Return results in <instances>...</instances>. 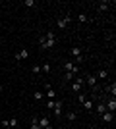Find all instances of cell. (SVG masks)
<instances>
[{
    "label": "cell",
    "instance_id": "cell-1",
    "mask_svg": "<svg viewBox=\"0 0 116 129\" xmlns=\"http://www.w3.org/2000/svg\"><path fill=\"white\" fill-rule=\"evenodd\" d=\"M44 39H47V43H44V50L54 48V46H56V35H54L52 31L47 33V35H44Z\"/></svg>",
    "mask_w": 116,
    "mask_h": 129
},
{
    "label": "cell",
    "instance_id": "cell-2",
    "mask_svg": "<svg viewBox=\"0 0 116 129\" xmlns=\"http://www.w3.org/2000/svg\"><path fill=\"white\" fill-rule=\"evenodd\" d=\"M70 21H72V17H70V16H64V17H60V19L56 21V27H58V29H66Z\"/></svg>",
    "mask_w": 116,
    "mask_h": 129
},
{
    "label": "cell",
    "instance_id": "cell-3",
    "mask_svg": "<svg viewBox=\"0 0 116 129\" xmlns=\"http://www.w3.org/2000/svg\"><path fill=\"white\" fill-rule=\"evenodd\" d=\"M81 106H83V110L91 112V110H93V106H95V98H85V100L81 102Z\"/></svg>",
    "mask_w": 116,
    "mask_h": 129
},
{
    "label": "cell",
    "instance_id": "cell-4",
    "mask_svg": "<svg viewBox=\"0 0 116 129\" xmlns=\"http://www.w3.org/2000/svg\"><path fill=\"white\" fill-rule=\"evenodd\" d=\"M81 87H83V79L79 77V79H74L72 83V91L74 92H81Z\"/></svg>",
    "mask_w": 116,
    "mask_h": 129
},
{
    "label": "cell",
    "instance_id": "cell-5",
    "mask_svg": "<svg viewBox=\"0 0 116 129\" xmlns=\"http://www.w3.org/2000/svg\"><path fill=\"white\" fill-rule=\"evenodd\" d=\"M64 70H66V71H72L74 75H76L77 71H79V68H77L74 62H66V64H64Z\"/></svg>",
    "mask_w": 116,
    "mask_h": 129
},
{
    "label": "cell",
    "instance_id": "cell-6",
    "mask_svg": "<svg viewBox=\"0 0 116 129\" xmlns=\"http://www.w3.org/2000/svg\"><path fill=\"white\" fill-rule=\"evenodd\" d=\"M105 106H106V112H112V114H114V110H116V96L108 98V102H106Z\"/></svg>",
    "mask_w": 116,
    "mask_h": 129
},
{
    "label": "cell",
    "instance_id": "cell-7",
    "mask_svg": "<svg viewBox=\"0 0 116 129\" xmlns=\"http://www.w3.org/2000/svg\"><path fill=\"white\" fill-rule=\"evenodd\" d=\"M62 100H54V108H52V112H54V116H62Z\"/></svg>",
    "mask_w": 116,
    "mask_h": 129
},
{
    "label": "cell",
    "instance_id": "cell-8",
    "mask_svg": "<svg viewBox=\"0 0 116 129\" xmlns=\"http://www.w3.org/2000/svg\"><path fill=\"white\" fill-rule=\"evenodd\" d=\"M27 58H29V50H25V48H21L19 52L16 54V60H17V62H19V60H27Z\"/></svg>",
    "mask_w": 116,
    "mask_h": 129
},
{
    "label": "cell",
    "instance_id": "cell-9",
    "mask_svg": "<svg viewBox=\"0 0 116 129\" xmlns=\"http://www.w3.org/2000/svg\"><path fill=\"white\" fill-rule=\"evenodd\" d=\"M101 119H103L105 123H112V119H114V114H112V112H105L103 116H101Z\"/></svg>",
    "mask_w": 116,
    "mask_h": 129
},
{
    "label": "cell",
    "instance_id": "cell-10",
    "mask_svg": "<svg viewBox=\"0 0 116 129\" xmlns=\"http://www.w3.org/2000/svg\"><path fill=\"white\" fill-rule=\"evenodd\" d=\"M39 125H41V129H52L49 118H39Z\"/></svg>",
    "mask_w": 116,
    "mask_h": 129
},
{
    "label": "cell",
    "instance_id": "cell-11",
    "mask_svg": "<svg viewBox=\"0 0 116 129\" xmlns=\"http://www.w3.org/2000/svg\"><path fill=\"white\" fill-rule=\"evenodd\" d=\"M85 81H87V85H91V87L97 85V77H95L93 73H87V75H85Z\"/></svg>",
    "mask_w": 116,
    "mask_h": 129
},
{
    "label": "cell",
    "instance_id": "cell-12",
    "mask_svg": "<svg viewBox=\"0 0 116 129\" xmlns=\"http://www.w3.org/2000/svg\"><path fill=\"white\" fill-rule=\"evenodd\" d=\"M70 54H72L74 58H79V56H83V54H81V48H79V46H74V48L70 50Z\"/></svg>",
    "mask_w": 116,
    "mask_h": 129
},
{
    "label": "cell",
    "instance_id": "cell-13",
    "mask_svg": "<svg viewBox=\"0 0 116 129\" xmlns=\"http://www.w3.org/2000/svg\"><path fill=\"white\" fill-rule=\"evenodd\" d=\"M54 96H56V91H54V89H50V87H47V98L52 100Z\"/></svg>",
    "mask_w": 116,
    "mask_h": 129
},
{
    "label": "cell",
    "instance_id": "cell-14",
    "mask_svg": "<svg viewBox=\"0 0 116 129\" xmlns=\"http://www.w3.org/2000/svg\"><path fill=\"white\" fill-rule=\"evenodd\" d=\"M110 6H112L110 2H99V10H101V12H106Z\"/></svg>",
    "mask_w": 116,
    "mask_h": 129
},
{
    "label": "cell",
    "instance_id": "cell-15",
    "mask_svg": "<svg viewBox=\"0 0 116 129\" xmlns=\"http://www.w3.org/2000/svg\"><path fill=\"white\" fill-rule=\"evenodd\" d=\"M105 112H106V106H105L103 102H99V104H97V114H99V116H103Z\"/></svg>",
    "mask_w": 116,
    "mask_h": 129
},
{
    "label": "cell",
    "instance_id": "cell-16",
    "mask_svg": "<svg viewBox=\"0 0 116 129\" xmlns=\"http://www.w3.org/2000/svg\"><path fill=\"white\" fill-rule=\"evenodd\" d=\"M95 77H99V79H103V81H105L106 77H108V71H106V70H101V71H99V73H97Z\"/></svg>",
    "mask_w": 116,
    "mask_h": 129
},
{
    "label": "cell",
    "instance_id": "cell-17",
    "mask_svg": "<svg viewBox=\"0 0 116 129\" xmlns=\"http://www.w3.org/2000/svg\"><path fill=\"white\" fill-rule=\"evenodd\" d=\"M29 129H41V125H39V118L31 119V127H29Z\"/></svg>",
    "mask_w": 116,
    "mask_h": 129
},
{
    "label": "cell",
    "instance_id": "cell-18",
    "mask_svg": "<svg viewBox=\"0 0 116 129\" xmlns=\"http://www.w3.org/2000/svg\"><path fill=\"white\" fill-rule=\"evenodd\" d=\"M76 79V75H74L72 71H66V73H64V81H74Z\"/></svg>",
    "mask_w": 116,
    "mask_h": 129
},
{
    "label": "cell",
    "instance_id": "cell-19",
    "mask_svg": "<svg viewBox=\"0 0 116 129\" xmlns=\"http://www.w3.org/2000/svg\"><path fill=\"white\" fill-rule=\"evenodd\" d=\"M66 118H68V121H76L77 116H76V112H70V114H66Z\"/></svg>",
    "mask_w": 116,
    "mask_h": 129
},
{
    "label": "cell",
    "instance_id": "cell-20",
    "mask_svg": "<svg viewBox=\"0 0 116 129\" xmlns=\"http://www.w3.org/2000/svg\"><path fill=\"white\" fill-rule=\"evenodd\" d=\"M41 71L43 73H50V64H43L41 66Z\"/></svg>",
    "mask_w": 116,
    "mask_h": 129
},
{
    "label": "cell",
    "instance_id": "cell-21",
    "mask_svg": "<svg viewBox=\"0 0 116 129\" xmlns=\"http://www.w3.org/2000/svg\"><path fill=\"white\" fill-rule=\"evenodd\" d=\"M108 92H110L112 96H116V83H112V85H108Z\"/></svg>",
    "mask_w": 116,
    "mask_h": 129
},
{
    "label": "cell",
    "instance_id": "cell-22",
    "mask_svg": "<svg viewBox=\"0 0 116 129\" xmlns=\"http://www.w3.org/2000/svg\"><path fill=\"white\" fill-rule=\"evenodd\" d=\"M31 71H33V75H39V73H41V66H33Z\"/></svg>",
    "mask_w": 116,
    "mask_h": 129
},
{
    "label": "cell",
    "instance_id": "cell-23",
    "mask_svg": "<svg viewBox=\"0 0 116 129\" xmlns=\"http://www.w3.org/2000/svg\"><path fill=\"white\" fill-rule=\"evenodd\" d=\"M77 19H79V21H81V23H87V21H89L85 14H79V17H77Z\"/></svg>",
    "mask_w": 116,
    "mask_h": 129
},
{
    "label": "cell",
    "instance_id": "cell-24",
    "mask_svg": "<svg viewBox=\"0 0 116 129\" xmlns=\"http://www.w3.org/2000/svg\"><path fill=\"white\" fill-rule=\"evenodd\" d=\"M44 43H47V39L44 37H39V44H41V48L44 50Z\"/></svg>",
    "mask_w": 116,
    "mask_h": 129
},
{
    "label": "cell",
    "instance_id": "cell-25",
    "mask_svg": "<svg viewBox=\"0 0 116 129\" xmlns=\"http://www.w3.org/2000/svg\"><path fill=\"white\" fill-rule=\"evenodd\" d=\"M10 127H17V119H16V118L10 119Z\"/></svg>",
    "mask_w": 116,
    "mask_h": 129
},
{
    "label": "cell",
    "instance_id": "cell-26",
    "mask_svg": "<svg viewBox=\"0 0 116 129\" xmlns=\"http://www.w3.org/2000/svg\"><path fill=\"white\" fill-rule=\"evenodd\" d=\"M85 98H87V96H85V94H83V92H79V96H77V100H79V104H81L83 100H85Z\"/></svg>",
    "mask_w": 116,
    "mask_h": 129
},
{
    "label": "cell",
    "instance_id": "cell-27",
    "mask_svg": "<svg viewBox=\"0 0 116 129\" xmlns=\"http://www.w3.org/2000/svg\"><path fill=\"white\" fill-rule=\"evenodd\" d=\"M2 127H10V119H2Z\"/></svg>",
    "mask_w": 116,
    "mask_h": 129
},
{
    "label": "cell",
    "instance_id": "cell-28",
    "mask_svg": "<svg viewBox=\"0 0 116 129\" xmlns=\"http://www.w3.org/2000/svg\"><path fill=\"white\" fill-rule=\"evenodd\" d=\"M23 4H25V6H29V8H31V6H35V2H33V0H25Z\"/></svg>",
    "mask_w": 116,
    "mask_h": 129
},
{
    "label": "cell",
    "instance_id": "cell-29",
    "mask_svg": "<svg viewBox=\"0 0 116 129\" xmlns=\"http://www.w3.org/2000/svg\"><path fill=\"white\" fill-rule=\"evenodd\" d=\"M43 98V92H35V100H41Z\"/></svg>",
    "mask_w": 116,
    "mask_h": 129
},
{
    "label": "cell",
    "instance_id": "cell-30",
    "mask_svg": "<svg viewBox=\"0 0 116 129\" xmlns=\"http://www.w3.org/2000/svg\"><path fill=\"white\" fill-rule=\"evenodd\" d=\"M0 23H2V21H0Z\"/></svg>",
    "mask_w": 116,
    "mask_h": 129
}]
</instances>
